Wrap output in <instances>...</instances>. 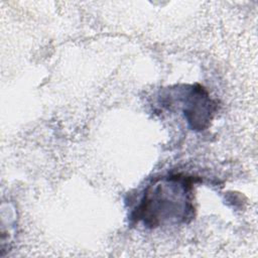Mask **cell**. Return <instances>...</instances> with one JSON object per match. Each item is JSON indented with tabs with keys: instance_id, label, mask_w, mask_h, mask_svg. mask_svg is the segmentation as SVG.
<instances>
[{
	"instance_id": "1",
	"label": "cell",
	"mask_w": 258,
	"mask_h": 258,
	"mask_svg": "<svg viewBox=\"0 0 258 258\" xmlns=\"http://www.w3.org/2000/svg\"><path fill=\"white\" fill-rule=\"evenodd\" d=\"M197 179L181 173L153 179L144 189L131 219L155 229L190 222L195 216L194 184Z\"/></svg>"
},
{
	"instance_id": "2",
	"label": "cell",
	"mask_w": 258,
	"mask_h": 258,
	"mask_svg": "<svg viewBox=\"0 0 258 258\" xmlns=\"http://www.w3.org/2000/svg\"><path fill=\"white\" fill-rule=\"evenodd\" d=\"M169 101L164 106L177 102L189 127L196 131L207 129L218 110L217 103L210 98L208 91L199 84L176 86L169 89Z\"/></svg>"
}]
</instances>
